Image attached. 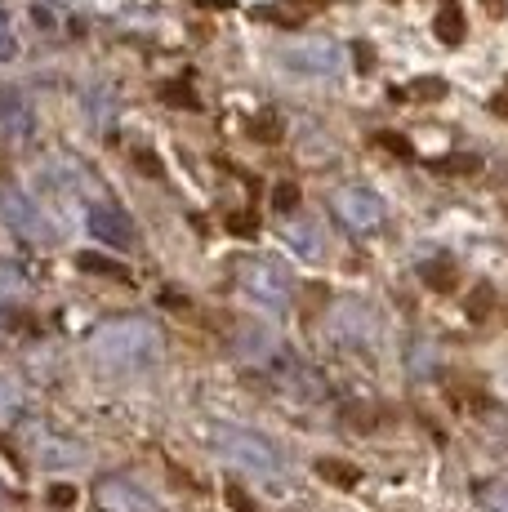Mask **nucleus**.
Listing matches in <instances>:
<instances>
[{"label": "nucleus", "instance_id": "nucleus-20", "mask_svg": "<svg viewBox=\"0 0 508 512\" xmlns=\"http://www.w3.org/2000/svg\"><path fill=\"white\" fill-rule=\"evenodd\" d=\"M410 94H415L419 103H437V98L446 94V81H433V76H424V81L410 85Z\"/></svg>", "mask_w": 508, "mask_h": 512}, {"label": "nucleus", "instance_id": "nucleus-7", "mask_svg": "<svg viewBox=\"0 0 508 512\" xmlns=\"http://www.w3.org/2000/svg\"><path fill=\"white\" fill-rule=\"evenodd\" d=\"M94 504L103 512H156L152 495L130 477H99L94 481Z\"/></svg>", "mask_w": 508, "mask_h": 512}, {"label": "nucleus", "instance_id": "nucleus-33", "mask_svg": "<svg viewBox=\"0 0 508 512\" xmlns=\"http://www.w3.org/2000/svg\"><path fill=\"white\" fill-rule=\"evenodd\" d=\"M442 5H455V0H442Z\"/></svg>", "mask_w": 508, "mask_h": 512}, {"label": "nucleus", "instance_id": "nucleus-13", "mask_svg": "<svg viewBox=\"0 0 508 512\" xmlns=\"http://www.w3.org/2000/svg\"><path fill=\"white\" fill-rule=\"evenodd\" d=\"M81 272H99V277L107 281H130V268L125 263H116V259H107V254H81Z\"/></svg>", "mask_w": 508, "mask_h": 512}, {"label": "nucleus", "instance_id": "nucleus-6", "mask_svg": "<svg viewBox=\"0 0 508 512\" xmlns=\"http://www.w3.org/2000/svg\"><path fill=\"white\" fill-rule=\"evenodd\" d=\"M85 228H90V236L94 241H103L107 250H134V245H139V228H134V219L112 201H94L90 210H85Z\"/></svg>", "mask_w": 508, "mask_h": 512}, {"label": "nucleus", "instance_id": "nucleus-2", "mask_svg": "<svg viewBox=\"0 0 508 512\" xmlns=\"http://www.w3.org/2000/svg\"><path fill=\"white\" fill-rule=\"evenodd\" d=\"M219 455L228 464H237L241 472H254V477H277L281 472V455L272 441H263L259 432H246V428H214L210 432Z\"/></svg>", "mask_w": 508, "mask_h": 512}, {"label": "nucleus", "instance_id": "nucleus-22", "mask_svg": "<svg viewBox=\"0 0 508 512\" xmlns=\"http://www.w3.org/2000/svg\"><path fill=\"white\" fill-rule=\"evenodd\" d=\"M18 406H23V397H18V388H14V383H5V379H0V415H14Z\"/></svg>", "mask_w": 508, "mask_h": 512}, {"label": "nucleus", "instance_id": "nucleus-14", "mask_svg": "<svg viewBox=\"0 0 508 512\" xmlns=\"http://www.w3.org/2000/svg\"><path fill=\"white\" fill-rule=\"evenodd\" d=\"M375 147H384V152H393L397 161H410V156H415V143L402 139V134H397V130H379V134H375Z\"/></svg>", "mask_w": 508, "mask_h": 512}, {"label": "nucleus", "instance_id": "nucleus-24", "mask_svg": "<svg viewBox=\"0 0 508 512\" xmlns=\"http://www.w3.org/2000/svg\"><path fill=\"white\" fill-rule=\"evenodd\" d=\"M14 54V23H9V14L0 9V58Z\"/></svg>", "mask_w": 508, "mask_h": 512}, {"label": "nucleus", "instance_id": "nucleus-10", "mask_svg": "<svg viewBox=\"0 0 508 512\" xmlns=\"http://www.w3.org/2000/svg\"><path fill=\"white\" fill-rule=\"evenodd\" d=\"M32 450H36V459H41L45 468H67V464H76V459L85 455V450L76 446V441H63V437H54V432H50V437L41 432Z\"/></svg>", "mask_w": 508, "mask_h": 512}, {"label": "nucleus", "instance_id": "nucleus-3", "mask_svg": "<svg viewBox=\"0 0 508 512\" xmlns=\"http://www.w3.org/2000/svg\"><path fill=\"white\" fill-rule=\"evenodd\" d=\"M237 281H241V290H246L254 303H263V308H286L290 294H295L290 272L281 268V263H272V259H241L237 263Z\"/></svg>", "mask_w": 508, "mask_h": 512}, {"label": "nucleus", "instance_id": "nucleus-5", "mask_svg": "<svg viewBox=\"0 0 508 512\" xmlns=\"http://www.w3.org/2000/svg\"><path fill=\"white\" fill-rule=\"evenodd\" d=\"M277 58L299 76H335L344 67V49L335 41H326V36H308V41L286 45Z\"/></svg>", "mask_w": 508, "mask_h": 512}, {"label": "nucleus", "instance_id": "nucleus-31", "mask_svg": "<svg viewBox=\"0 0 508 512\" xmlns=\"http://www.w3.org/2000/svg\"><path fill=\"white\" fill-rule=\"evenodd\" d=\"M197 5H210V9H232V0H197Z\"/></svg>", "mask_w": 508, "mask_h": 512}, {"label": "nucleus", "instance_id": "nucleus-19", "mask_svg": "<svg viewBox=\"0 0 508 512\" xmlns=\"http://www.w3.org/2000/svg\"><path fill=\"white\" fill-rule=\"evenodd\" d=\"M482 508L486 512H508V481H491V486H482Z\"/></svg>", "mask_w": 508, "mask_h": 512}, {"label": "nucleus", "instance_id": "nucleus-12", "mask_svg": "<svg viewBox=\"0 0 508 512\" xmlns=\"http://www.w3.org/2000/svg\"><path fill=\"white\" fill-rule=\"evenodd\" d=\"M286 241H290V250L295 254H304V259H321V232L312 228V223H295V228H286Z\"/></svg>", "mask_w": 508, "mask_h": 512}, {"label": "nucleus", "instance_id": "nucleus-28", "mask_svg": "<svg viewBox=\"0 0 508 512\" xmlns=\"http://www.w3.org/2000/svg\"><path fill=\"white\" fill-rule=\"evenodd\" d=\"M357 58H361V72H370V67H375V54H370V45H357Z\"/></svg>", "mask_w": 508, "mask_h": 512}, {"label": "nucleus", "instance_id": "nucleus-18", "mask_svg": "<svg viewBox=\"0 0 508 512\" xmlns=\"http://www.w3.org/2000/svg\"><path fill=\"white\" fill-rule=\"evenodd\" d=\"M299 201H304V192H299V183H277L272 187V205H277L281 214H295Z\"/></svg>", "mask_w": 508, "mask_h": 512}, {"label": "nucleus", "instance_id": "nucleus-27", "mask_svg": "<svg viewBox=\"0 0 508 512\" xmlns=\"http://www.w3.org/2000/svg\"><path fill=\"white\" fill-rule=\"evenodd\" d=\"M486 303H495V294H491V290H477V294H473V303H468V308H473V317H486V312H482Z\"/></svg>", "mask_w": 508, "mask_h": 512}, {"label": "nucleus", "instance_id": "nucleus-9", "mask_svg": "<svg viewBox=\"0 0 508 512\" xmlns=\"http://www.w3.org/2000/svg\"><path fill=\"white\" fill-rule=\"evenodd\" d=\"M32 130H36V116H32V107H27V98L0 81V139L27 143Z\"/></svg>", "mask_w": 508, "mask_h": 512}, {"label": "nucleus", "instance_id": "nucleus-17", "mask_svg": "<svg viewBox=\"0 0 508 512\" xmlns=\"http://www.w3.org/2000/svg\"><path fill=\"white\" fill-rule=\"evenodd\" d=\"M424 281L428 285H433V290H455V281H459V272L451 268V263H428V268H424Z\"/></svg>", "mask_w": 508, "mask_h": 512}, {"label": "nucleus", "instance_id": "nucleus-1", "mask_svg": "<svg viewBox=\"0 0 508 512\" xmlns=\"http://www.w3.org/2000/svg\"><path fill=\"white\" fill-rule=\"evenodd\" d=\"M90 352L103 370L130 374V370H143V366L156 361V352H161V334H156V326L143 321V317H121V321H107L103 330H94Z\"/></svg>", "mask_w": 508, "mask_h": 512}, {"label": "nucleus", "instance_id": "nucleus-4", "mask_svg": "<svg viewBox=\"0 0 508 512\" xmlns=\"http://www.w3.org/2000/svg\"><path fill=\"white\" fill-rule=\"evenodd\" d=\"M330 205H335V219L344 223L348 232H357V236L384 228V214H388L384 210V196L370 192V187H339Z\"/></svg>", "mask_w": 508, "mask_h": 512}, {"label": "nucleus", "instance_id": "nucleus-21", "mask_svg": "<svg viewBox=\"0 0 508 512\" xmlns=\"http://www.w3.org/2000/svg\"><path fill=\"white\" fill-rule=\"evenodd\" d=\"M161 94H165V103H174V107H197V94L188 90L183 81H174V85H161Z\"/></svg>", "mask_w": 508, "mask_h": 512}, {"label": "nucleus", "instance_id": "nucleus-25", "mask_svg": "<svg viewBox=\"0 0 508 512\" xmlns=\"http://www.w3.org/2000/svg\"><path fill=\"white\" fill-rule=\"evenodd\" d=\"M254 139H263V143H277V139H281V125L272 121V116H263V121H254Z\"/></svg>", "mask_w": 508, "mask_h": 512}, {"label": "nucleus", "instance_id": "nucleus-23", "mask_svg": "<svg viewBox=\"0 0 508 512\" xmlns=\"http://www.w3.org/2000/svg\"><path fill=\"white\" fill-rule=\"evenodd\" d=\"M477 170H482L477 156H451V161H446V174H477Z\"/></svg>", "mask_w": 508, "mask_h": 512}, {"label": "nucleus", "instance_id": "nucleus-11", "mask_svg": "<svg viewBox=\"0 0 508 512\" xmlns=\"http://www.w3.org/2000/svg\"><path fill=\"white\" fill-rule=\"evenodd\" d=\"M433 27H437V41L442 45H459L468 36V23H464V14H459V5H442Z\"/></svg>", "mask_w": 508, "mask_h": 512}, {"label": "nucleus", "instance_id": "nucleus-8", "mask_svg": "<svg viewBox=\"0 0 508 512\" xmlns=\"http://www.w3.org/2000/svg\"><path fill=\"white\" fill-rule=\"evenodd\" d=\"M0 214H5V223L14 228L18 236H27V241H41L45 232H50V223H45V210L41 205H32L23 192H0Z\"/></svg>", "mask_w": 508, "mask_h": 512}, {"label": "nucleus", "instance_id": "nucleus-32", "mask_svg": "<svg viewBox=\"0 0 508 512\" xmlns=\"http://www.w3.org/2000/svg\"><path fill=\"white\" fill-rule=\"evenodd\" d=\"M0 508H5V486H0Z\"/></svg>", "mask_w": 508, "mask_h": 512}, {"label": "nucleus", "instance_id": "nucleus-26", "mask_svg": "<svg viewBox=\"0 0 508 512\" xmlns=\"http://www.w3.org/2000/svg\"><path fill=\"white\" fill-rule=\"evenodd\" d=\"M228 228L237 232V236H250V232H254V214H232Z\"/></svg>", "mask_w": 508, "mask_h": 512}, {"label": "nucleus", "instance_id": "nucleus-29", "mask_svg": "<svg viewBox=\"0 0 508 512\" xmlns=\"http://www.w3.org/2000/svg\"><path fill=\"white\" fill-rule=\"evenodd\" d=\"M134 161H139V165H143V174H161V161H152V156H148V152H139V156H134Z\"/></svg>", "mask_w": 508, "mask_h": 512}, {"label": "nucleus", "instance_id": "nucleus-30", "mask_svg": "<svg viewBox=\"0 0 508 512\" xmlns=\"http://www.w3.org/2000/svg\"><path fill=\"white\" fill-rule=\"evenodd\" d=\"M482 9H486V14H491V18H504V0H482Z\"/></svg>", "mask_w": 508, "mask_h": 512}, {"label": "nucleus", "instance_id": "nucleus-15", "mask_svg": "<svg viewBox=\"0 0 508 512\" xmlns=\"http://www.w3.org/2000/svg\"><path fill=\"white\" fill-rule=\"evenodd\" d=\"M317 472H321V477H326V481H335V486H357V477H361L357 468L339 464V459H321Z\"/></svg>", "mask_w": 508, "mask_h": 512}, {"label": "nucleus", "instance_id": "nucleus-16", "mask_svg": "<svg viewBox=\"0 0 508 512\" xmlns=\"http://www.w3.org/2000/svg\"><path fill=\"white\" fill-rule=\"evenodd\" d=\"M259 18H268V23H281V27H299L308 18V9H299V5H272V9H259Z\"/></svg>", "mask_w": 508, "mask_h": 512}]
</instances>
